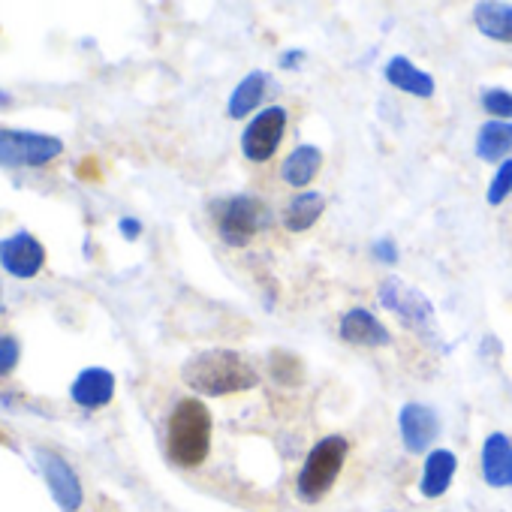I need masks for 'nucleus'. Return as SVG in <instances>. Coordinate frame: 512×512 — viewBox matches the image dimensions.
<instances>
[{"mask_svg":"<svg viewBox=\"0 0 512 512\" xmlns=\"http://www.w3.org/2000/svg\"><path fill=\"white\" fill-rule=\"evenodd\" d=\"M181 380L199 395L220 398L253 389L260 383V374L235 350H205L184 362Z\"/></svg>","mask_w":512,"mask_h":512,"instance_id":"nucleus-1","label":"nucleus"},{"mask_svg":"<svg viewBox=\"0 0 512 512\" xmlns=\"http://www.w3.org/2000/svg\"><path fill=\"white\" fill-rule=\"evenodd\" d=\"M166 452L178 467H199L211 452V413L196 398H181L169 416Z\"/></svg>","mask_w":512,"mask_h":512,"instance_id":"nucleus-2","label":"nucleus"},{"mask_svg":"<svg viewBox=\"0 0 512 512\" xmlns=\"http://www.w3.org/2000/svg\"><path fill=\"white\" fill-rule=\"evenodd\" d=\"M211 217H214L217 235L229 247H247L260 235V229L272 223L269 208L250 193H235V196H223L211 202Z\"/></svg>","mask_w":512,"mask_h":512,"instance_id":"nucleus-3","label":"nucleus"},{"mask_svg":"<svg viewBox=\"0 0 512 512\" xmlns=\"http://www.w3.org/2000/svg\"><path fill=\"white\" fill-rule=\"evenodd\" d=\"M347 449H350L347 437L329 434L308 452V458L299 470V479H296V491L305 503H317L320 497H326L332 491L335 479L344 470Z\"/></svg>","mask_w":512,"mask_h":512,"instance_id":"nucleus-4","label":"nucleus"},{"mask_svg":"<svg viewBox=\"0 0 512 512\" xmlns=\"http://www.w3.org/2000/svg\"><path fill=\"white\" fill-rule=\"evenodd\" d=\"M377 299L383 308H389L401 323L428 332L434 329V305L425 293H419L416 287H410L401 278H386L377 290Z\"/></svg>","mask_w":512,"mask_h":512,"instance_id":"nucleus-5","label":"nucleus"},{"mask_svg":"<svg viewBox=\"0 0 512 512\" xmlns=\"http://www.w3.org/2000/svg\"><path fill=\"white\" fill-rule=\"evenodd\" d=\"M64 151V142L46 133L0 130V166H43Z\"/></svg>","mask_w":512,"mask_h":512,"instance_id":"nucleus-6","label":"nucleus"},{"mask_svg":"<svg viewBox=\"0 0 512 512\" xmlns=\"http://www.w3.org/2000/svg\"><path fill=\"white\" fill-rule=\"evenodd\" d=\"M284 130H287V109L284 106H269L266 112H260L241 133L244 157L250 163H266L278 151Z\"/></svg>","mask_w":512,"mask_h":512,"instance_id":"nucleus-7","label":"nucleus"},{"mask_svg":"<svg viewBox=\"0 0 512 512\" xmlns=\"http://www.w3.org/2000/svg\"><path fill=\"white\" fill-rule=\"evenodd\" d=\"M46 263V247L31 232H16L0 241V266L16 278H34Z\"/></svg>","mask_w":512,"mask_h":512,"instance_id":"nucleus-8","label":"nucleus"},{"mask_svg":"<svg viewBox=\"0 0 512 512\" xmlns=\"http://www.w3.org/2000/svg\"><path fill=\"white\" fill-rule=\"evenodd\" d=\"M37 458H40V467H43V476H46V482H49V488H52L55 503H58L64 512H76V509L82 506L85 494H82V482H79V476L73 473V467H70L61 455L46 452V449L37 452Z\"/></svg>","mask_w":512,"mask_h":512,"instance_id":"nucleus-9","label":"nucleus"},{"mask_svg":"<svg viewBox=\"0 0 512 512\" xmlns=\"http://www.w3.org/2000/svg\"><path fill=\"white\" fill-rule=\"evenodd\" d=\"M398 431H401L404 449L419 455V452L431 449V443L437 440L440 422H437V413L431 407H425V404H404L401 413H398Z\"/></svg>","mask_w":512,"mask_h":512,"instance_id":"nucleus-10","label":"nucleus"},{"mask_svg":"<svg viewBox=\"0 0 512 512\" xmlns=\"http://www.w3.org/2000/svg\"><path fill=\"white\" fill-rule=\"evenodd\" d=\"M482 479L491 488H509L512 485V440L500 431L488 434L479 452Z\"/></svg>","mask_w":512,"mask_h":512,"instance_id":"nucleus-11","label":"nucleus"},{"mask_svg":"<svg viewBox=\"0 0 512 512\" xmlns=\"http://www.w3.org/2000/svg\"><path fill=\"white\" fill-rule=\"evenodd\" d=\"M341 338L353 347H389L392 344V335L389 329L365 308H353L344 314L341 320Z\"/></svg>","mask_w":512,"mask_h":512,"instance_id":"nucleus-12","label":"nucleus"},{"mask_svg":"<svg viewBox=\"0 0 512 512\" xmlns=\"http://www.w3.org/2000/svg\"><path fill=\"white\" fill-rule=\"evenodd\" d=\"M383 76H386V82H389L392 88H398V91H404V94H413V97H422V100H428V97L434 94V79H431V73L419 70V67H416L410 58H404V55L389 58Z\"/></svg>","mask_w":512,"mask_h":512,"instance_id":"nucleus-13","label":"nucleus"},{"mask_svg":"<svg viewBox=\"0 0 512 512\" xmlns=\"http://www.w3.org/2000/svg\"><path fill=\"white\" fill-rule=\"evenodd\" d=\"M73 401L79 404V407H103V404H109L112 401V395H115V377H112V371H106V368H85L79 377H76V383H73Z\"/></svg>","mask_w":512,"mask_h":512,"instance_id":"nucleus-14","label":"nucleus"},{"mask_svg":"<svg viewBox=\"0 0 512 512\" xmlns=\"http://www.w3.org/2000/svg\"><path fill=\"white\" fill-rule=\"evenodd\" d=\"M455 467H458V458L449 449L428 452L425 467H422V479H419L422 497H440V494H446V488L452 485Z\"/></svg>","mask_w":512,"mask_h":512,"instance_id":"nucleus-15","label":"nucleus"},{"mask_svg":"<svg viewBox=\"0 0 512 512\" xmlns=\"http://www.w3.org/2000/svg\"><path fill=\"white\" fill-rule=\"evenodd\" d=\"M476 31L485 34L494 43H512V4H500V0H488V4H476L473 10Z\"/></svg>","mask_w":512,"mask_h":512,"instance_id":"nucleus-16","label":"nucleus"},{"mask_svg":"<svg viewBox=\"0 0 512 512\" xmlns=\"http://www.w3.org/2000/svg\"><path fill=\"white\" fill-rule=\"evenodd\" d=\"M323 154L314 145H299L296 151L287 154V160L281 163V181L290 187H305L314 181V175L320 172Z\"/></svg>","mask_w":512,"mask_h":512,"instance_id":"nucleus-17","label":"nucleus"},{"mask_svg":"<svg viewBox=\"0 0 512 512\" xmlns=\"http://www.w3.org/2000/svg\"><path fill=\"white\" fill-rule=\"evenodd\" d=\"M266 88H269V76H266L263 70L247 73V76L235 85V91H232V97H229V118H244V115H250L256 106L263 103Z\"/></svg>","mask_w":512,"mask_h":512,"instance_id":"nucleus-18","label":"nucleus"},{"mask_svg":"<svg viewBox=\"0 0 512 512\" xmlns=\"http://www.w3.org/2000/svg\"><path fill=\"white\" fill-rule=\"evenodd\" d=\"M323 211H326V196L323 193H314V190L299 193L284 208V226L290 232H305V229H311L320 220Z\"/></svg>","mask_w":512,"mask_h":512,"instance_id":"nucleus-19","label":"nucleus"},{"mask_svg":"<svg viewBox=\"0 0 512 512\" xmlns=\"http://www.w3.org/2000/svg\"><path fill=\"white\" fill-rule=\"evenodd\" d=\"M512 151V124L509 121H488L476 133V157L485 163L503 160Z\"/></svg>","mask_w":512,"mask_h":512,"instance_id":"nucleus-20","label":"nucleus"},{"mask_svg":"<svg viewBox=\"0 0 512 512\" xmlns=\"http://www.w3.org/2000/svg\"><path fill=\"white\" fill-rule=\"evenodd\" d=\"M269 371H272V377H275L278 383H284V386H299V383H302V377H305L302 362H299L293 353H284V350L272 353V359H269Z\"/></svg>","mask_w":512,"mask_h":512,"instance_id":"nucleus-21","label":"nucleus"},{"mask_svg":"<svg viewBox=\"0 0 512 512\" xmlns=\"http://www.w3.org/2000/svg\"><path fill=\"white\" fill-rule=\"evenodd\" d=\"M509 193H512V160H503L485 190V199H488V205H500Z\"/></svg>","mask_w":512,"mask_h":512,"instance_id":"nucleus-22","label":"nucleus"},{"mask_svg":"<svg viewBox=\"0 0 512 512\" xmlns=\"http://www.w3.org/2000/svg\"><path fill=\"white\" fill-rule=\"evenodd\" d=\"M482 109L500 121H509L512 118V94L503 88H485L482 91Z\"/></svg>","mask_w":512,"mask_h":512,"instance_id":"nucleus-23","label":"nucleus"},{"mask_svg":"<svg viewBox=\"0 0 512 512\" xmlns=\"http://www.w3.org/2000/svg\"><path fill=\"white\" fill-rule=\"evenodd\" d=\"M16 365H19V341L4 335V338H0V377L10 374Z\"/></svg>","mask_w":512,"mask_h":512,"instance_id":"nucleus-24","label":"nucleus"},{"mask_svg":"<svg viewBox=\"0 0 512 512\" xmlns=\"http://www.w3.org/2000/svg\"><path fill=\"white\" fill-rule=\"evenodd\" d=\"M371 253L377 256L380 263H398V244L392 238H377L371 244Z\"/></svg>","mask_w":512,"mask_h":512,"instance_id":"nucleus-25","label":"nucleus"},{"mask_svg":"<svg viewBox=\"0 0 512 512\" xmlns=\"http://www.w3.org/2000/svg\"><path fill=\"white\" fill-rule=\"evenodd\" d=\"M118 226H121L124 238H130V241H133V238H136V235L142 232V223H139V220H133V217H124V220H121Z\"/></svg>","mask_w":512,"mask_h":512,"instance_id":"nucleus-26","label":"nucleus"},{"mask_svg":"<svg viewBox=\"0 0 512 512\" xmlns=\"http://www.w3.org/2000/svg\"><path fill=\"white\" fill-rule=\"evenodd\" d=\"M305 58V52H284L281 55V67H299L296 61H302Z\"/></svg>","mask_w":512,"mask_h":512,"instance_id":"nucleus-27","label":"nucleus"},{"mask_svg":"<svg viewBox=\"0 0 512 512\" xmlns=\"http://www.w3.org/2000/svg\"><path fill=\"white\" fill-rule=\"evenodd\" d=\"M10 103H13V97L7 91H0V106H10Z\"/></svg>","mask_w":512,"mask_h":512,"instance_id":"nucleus-28","label":"nucleus"}]
</instances>
